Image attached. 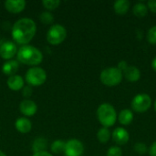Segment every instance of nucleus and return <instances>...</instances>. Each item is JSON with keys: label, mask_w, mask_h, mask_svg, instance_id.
Wrapping results in <instances>:
<instances>
[{"label": "nucleus", "mask_w": 156, "mask_h": 156, "mask_svg": "<svg viewBox=\"0 0 156 156\" xmlns=\"http://www.w3.org/2000/svg\"><path fill=\"white\" fill-rule=\"evenodd\" d=\"M25 79L29 86H40L46 82L47 73L42 68L32 67L27 70Z\"/></svg>", "instance_id": "nucleus-5"}, {"label": "nucleus", "mask_w": 156, "mask_h": 156, "mask_svg": "<svg viewBox=\"0 0 156 156\" xmlns=\"http://www.w3.org/2000/svg\"><path fill=\"white\" fill-rule=\"evenodd\" d=\"M37 32V25L31 18L24 17L18 19L12 27V37L14 41L20 45L29 43Z\"/></svg>", "instance_id": "nucleus-1"}, {"label": "nucleus", "mask_w": 156, "mask_h": 156, "mask_svg": "<svg viewBox=\"0 0 156 156\" xmlns=\"http://www.w3.org/2000/svg\"><path fill=\"white\" fill-rule=\"evenodd\" d=\"M147 7L148 9H150L153 13L156 14V0H150L147 2Z\"/></svg>", "instance_id": "nucleus-29"}, {"label": "nucleus", "mask_w": 156, "mask_h": 156, "mask_svg": "<svg viewBox=\"0 0 156 156\" xmlns=\"http://www.w3.org/2000/svg\"><path fill=\"white\" fill-rule=\"evenodd\" d=\"M39 19L43 24H52L54 21V16L50 12L46 11V12H42L40 14Z\"/></svg>", "instance_id": "nucleus-24"}, {"label": "nucleus", "mask_w": 156, "mask_h": 156, "mask_svg": "<svg viewBox=\"0 0 156 156\" xmlns=\"http://www.w3.org/2000/svg\"><path fill=\"white\" fill-rule=\"evenodd\" d=\"M148 152H149L150 156H156V141L152 144V145L150 146Z\"/></svg>", "instance_id": "nucleus-31"}, {"label": "nucleus", "mask_w": 156, "mask_h": 156, "mask_svg": "<svg viewBox=\"0 0 156 156\" xmlns=\"http://www.w3.org/2000/svg\"><path fill=\"white\" fill-rule=\"evenodd\" d=\"M146 38H147V41L152 44V45H156V26L152 27L148 32H147V35H146Z\"/></svg>", "instance_id": "nucleus-26"}, {"label": "nucleus", "mask_w": 156, "mask_h": 156, "mask_svg": "<svg viewBox=\"0 0 156 156\" xmlns=\"http://www.w3.org/2000/svg\"><path fill=\"white\" fill-rule=\"evenodd\" d=\"M32 156H53L51 154H49L48 152L47 151H44V152H39V153H36L34 154Z\"/></svg>", "instance_id": "nucleus-32"}, {"label": "nucleus", "mask_w": 156, "mask_h": 156, "mask_svg": "<svg viewBox=\"0 0 156 156\" xmlns=\"http://www.w3.org/2000/svg\"><path fill=\"white\" fill-rule=\"evenodd\" d=\"M111 137H112V133L109 128L102 127L97 133V139L101 144H107L110 141Z\"/></svg>", "instance_id": "nucleus-21"}, {"label": "nucleus", "mask_w": 156, "mask_h": 156, "mask_svg": "<svg viewBox=\"0 0 156 156\" xmlns=\"http://www.w3.org/2000/svg\"><path fill=\"white\" fill-rule=\"evenodd\" d=\"M107 156H122V150L120 146H112L107 151Z\"/></svg>", "instance_id": "nucleus-27"}, {"label": "nucleus", "mask_w": 156, "mask_h": 156, "mask_svg": "<svg viewBox=\"0 0 156 156\" xmlns=\"http://www.w3.org/2000/svg\"><path fill=\"white\" fill-rule=\"evenodd\" d=\"M15 127L20 133H27L32 129V123L29 119L26 117H20L16 121Z\"/></svg>", "instance_id": "nucleus-15"}, {"label": "nucleus", "mask_w": 156, "mask_h": 156, "mask_svg": "<svg viewBox=\"0 0 156 156\" xmlns=\"http://www.w3.org/2000/svg\"><path fill=\"white\" fill-rule=\"evenodd\" d=\"M152 67H153L154 70L156 71V57H154V58L153 61H152Z\"/></svg>", "instance_id": "nucleus-33"}, {"label": "nucleus", "mask_w": 156, "mask_h": 156, "mask_svg": "<svg viewBox=\"0 0 156 156\" xmlns=\"http://www.w3.org/2000/svg\"><path fill=\"white\" fill-rule=\"evenodd\" d=\"M84 153L83 144L77 139H70L66 142L64 154L65 156H82Z\"/></svg>", "instance_id": "nucleus-8"}, {"label": "nucleus", "mask_w": 156, "mask_h": 156, "mask_svg": "<svg viewBox=\"0 0 156 156\" xmlns=\"http://www.w3.org/2000/svg\"><path fill=\"white\" fill-rule=\"evenodd\" d=\"M65 144L66 143L61 141V140H56L52 143L51 144V152L54 154H60V153H64V149H65Z\"/></svg>", "instance_id": "nucleus-22"}, {"label": "nucleus", "mask_w": 156, "mask_h": 156, "mask_svg": "<svg viewBox=\"0 0 156 156\" xmlns=\"http://www.w3.org/2000/svg\"><path fill=\"white\" fill-rule=\"evenodd\" d=\"M123 77L130 82H136L141 79V71L135 66H128L122 71Z\"/></svg>", "instance_id": "nucleus-13"}, {"label": "nucleus", "mask_w": 156, "mask_h": 156, "mask_svg": "<svg viewBox=\"0 0 156 156\" xmlns=\"http://www.w3.org/2000/svg\"><path fill=\"white\" fill-rule=\"evenodd\" d=\"M0 156H6V155H5V154L4 152L0 151Z\"/></svg>", "instance_id": "nucleus-34"}, {"label": "nucleus", "mask_w": 156, "mask_h": 156, "mask_svg": "<svg viewBox=\"0 0 156 156\" xmlns=\"http://www.w3.org/2000/svg\"><path fill=\"white\" fill-rule=\"evenodd\" d=\"M117 119L122 125L127 126L133 121V112L129 109H123L117 115Z\"/></svg>", "instance_id": "nucleus-17"}, {"label": "nucleus", "mask_w": 156, "mask_h": 156, "mask_svg": "<svg viewBox=\"0 0 156 156\" xmlns=\"http://www.w3.org/2000/svg\"><path fill=\"white\" fill-rule=\"evenodd\" d=\"M42 5L48 10H54L59 6L60 1L59 0H44L42 1Z\"/></svg>", "instance_id": "nucleus-23"}, {"label": "nucleus", "mask_w": 156, "mask_h": 156, "mask_svg": "<svg viewBox=\"0 0 156 156\" xmlns=\"http://www.w3.org/2000/svg\"><path fill=\"white\" fill-rule=\"evenodd\" d=\"M133 149L134 151L138 154H145L147 152H148V147L146 145V144L144 143H142V142H139V143H136L133 146Z\"/></svg>", "instance_id": "nucleus-25"}, {"label": "nucleus", "mask_w": 156, "mask_h": 156, "mask_svg": "<svg viewBox=\"0 0 156 156\" xmlns=\"http://www.w3.org/2000/svg\"><path fill=\"white\" fill-rule=\"evenodd\" d=\"M17 60L25 65L29 66H36L40 64L43 60V54L42 52L30 45L22 46L16 53Z\"/></svg>", "instance_id": "nucleus-2"}, {"label": "nucleus", "mask_w": 156, "mask_h": 156, "mask_svg": "<svg viewBox=\"0 0 156 156\" xmlns=\"http://www.w3.org/2000/svg\"><path fill=\"white\" fill-rule=\"evenodd\" d=\"M19 111L23 115H25L27 117H30V116H33L36 114V112L37 111V106L33 101H31L29 99H26L20 102Z\"/></svg>", "instance_id": "nucleus-11"}, {"label": "nucleus", "mask_w": 156, "mask_h": 156, "mask_svg": "<svg viewBox=\"0 0 156 156\" xmlns=\"http://www.w3.org/2000/svg\"><path fill=\"white\" fill-rule=\"evenodd\" d=\"M47 147H48V142L43 137L36 138L32 144V150H33L34 154L39 153V152H44V151H46Z\"/></svg>", "instance_id": "nucleus-19"}, {"label": "nucleus", "mask_w": 156, "mask_h": 156, "mask_svg": "<svg viewBox=\"0 0 156 156\" xmlns=\"http://www.w3.org/2000/svg\"><path fill=\"white\" fill-rule=\"evenodd\" d=\"M152 106V99L147 93H139L135 95L131 102V107L135 112H146Z\"/></svg>", "instance_id": "nucleus-7"}, {"label": "nucleus", "mask_w": 156, "mask_h": 156, "mask_svg": "<svg viewBox=\"0 0 156 156\" xmlns=\"http://www.w3.org/2000/svg\"><path fill=\"white\" fill-rule=\"evenodd\" d=\"M18 62L17 60H14V59H10V60H6L2 67V71L5 75L6 76H13L16 75V71L18 70Z\"/></svg>", "instance_id": "nucleus-16"}, {"label": "nucleus", "mask_w": 156, "mask_h": 156, "mask_svg": "<svg viewBox=\"0 0 156 156\" xmlns=\"http://www.w3.org/2000/svg\"><path fill=\"white\" fill-rule=\"evenodd\" d=\"M97 118L103 127H112L115 124L117 121L116 110L110 103H102L97 109Z\"/></svg>", "instance_id": "nucleus-3"}, {"label": "nucleus", "mask_w": 156, "mask_h": 156, "mask_svg": "<svg viewBox=\"0 0 156 156\" xmlns=\"http://www.w3.org/2000/svg\"><path fill=\"white\" fill-rule=\"evenodd\" d=\"M16 53L17 48L13 41H5L0 46V57L5 60H10Z\"/></svg>", "instance_id": "nucleus-9"}, {"label": "nucleus", "mask_w": 156, "mask_h": 156, "mask_svg": "<svg viewBox=\"0 0 156 156\" xmlns=\"http://www.w3.org/2000/svg\"><path fill=\"white\" fill-rule=\"evenodd\" d=\"M128 66H129V65H128V63H127L125 60H121V61L118 63V65H117V68H118V69H120V70L122 72V71H123V70H124V69H125L128 67Z\"/></svg>", "instance_id": "nucleus-30"}, {"label": "nucleus", "mask_w": 156, "mask_h": 156, "mask_svg": "<svg viewBox=\"0 0 156 156\" xmlns=\"http://www.w3.org/2000/svg\"><path fill=\"white\" fill-rule=\"evenodd\" d=\"M67 37V30L62 25H53L48 30L47 40L50 45L57 46L61 44Z\"/></svg>", "instance_id": "nucleus-6"}, {"label": "nucleus", "mask_w": 156, "mask_h": 156, "mask_svg": "<svg viewBox=\"0 0 156 156\" xmlns=\"http://www.w3.org/2000/svg\"><path fill=\"white\" fill-rule=\"evenodd\" d=\"M122 78L123 74L117 67L104 69L100 74V80L103 85L108 87L119 85L122 82Z\"/></svg>", "instance_id": "nucleus-4"}, {"label": "nucleus", "mask_w": 156, "mask_h": 156, "mask_svg": "<svg viewBox=\"0 0 156 156\" xmlns=\"http://www.w3.org/2000/svg\"><path fill=\"white\" fill-rule=\"evenodd\" d=\"M26 1L24 0H6L5 2V9L13 14H17L22 12L26 7Z\"/></svg>", "instance_id": "nucleus-12"}, {"label": "nucleus", "mask_w": 156, "mask_h": 156, "mask_svg": "<svg viewBox=\"0 0 156 156\" xmlns=\"http://www.w3.org/2000/svg\"><path fill=\"white\" fill-rule=\"evenodd\" d=\"M154 111L156 112V100L154 101Z\"/></svg>", "instance_id": "nucleus-35"}, {"label": "nucleus", "mask_w": 156, "mask_h": 156, "mask_svg": "<svg viewBox=\"0 0 156 156\" xmlns=\"http://www.w3.org/2000/svg\"><path fill=\"white\" fill-rule=\"evenodd\" d=\"M33 93V90L31 88V86H26L22 89V94L25 98H28L32 95Z\"/></svg>", "instance_id": "nucleus-28"}, {"label": "nucleus", "mask_w": 156, "mask_h": 156, "mask_svg": "<svg viewBox=\"0 0 156 156\" xmlns=\"http://www.w3.org/2000/svg\"><path fill=\"white\" fill-rule=\"evenodd\" d=\"M112 137L113 142L117 145H124L130 140V134L126 129L123 127H117L112 133Z\"/></svg>", "instance_id": "nucleus-10"}, {"label": "nucleus", "mask_w": 156, "mask_h": 156, "mask_svg": "<svg viewBox=\"0 0 156 156\" xmlns=\"http://www.w3.org/2000/svg\"><path fill=\"white\" fill-rule=\"evenodd\" d=\"M148 7L144 3L139 2L136 3L133 7V13L135 16L138 17H144L148 14Z\"/></svg>", "instance_id": "nucleus-20"}, {"label": "nucleus", "mask_w": 156, "mask_h": 156, "mask_svg": "<svg viewBox=\"0 0 156 156\" xmlns=\"http://www.w3.org/2000/svg\"><path fill=\"white\" fill-rule=\"evenodd\" d=\"M6 84H7V87L11 90L18 91V90H21L24 88L25 81H24V79L20 75L16 74V75L10 76L8 78V80L6 81Z\"/></svg>", "instance_id": "nucleus-14"}, {"label": "nucleus", "mask_w": 156, "mask_h": 156, "mask_svg": "<svg viewBox=\"0 0 156 156\" xmlns=\"http://www.w3.org/2000/svg\"><path fill=\"white\" fill-rule=\"evenodd\" d=\"M130 5L131 4L128 0H117L113 4V9L116 14L122 16L129 11Z\"/></svg>", "instance_id": "nucleus-18"}]
</instances>
